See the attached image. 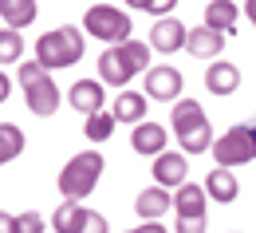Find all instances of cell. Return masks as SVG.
Here are the masks:
<instances>
[{"label":"cell","mask_w":256,"mask_h":233,"mask_svg":"<svg viewBox=\"0 0 256 233\" xmlns=\"http://www.w3.org/2000/svg\"><path fill=\"white\" fill-rule=\"evenodd\" d=\"M0 233H20V221L12 213H4V209H0Z\"/></svg>","instance_id":"cell-30"},{"label":"cell","mask_w":256,"mask_h":233,"mask_svg":"<svg viewBox=\"0 0 256 233\" xmlns=\"http://www.w3.org/2000/svg\"><path fill=\"white\" fill-rule=\"evenodd\" d=\"M244 16H248V20L256 24V0H244Z\"/></svg>","instance_id":"cell-33"},{"label":"cell","mask_w":256,"mask_h":233,"mask_svg":"<svg viewBox=\"0 0 256 233\" xmlns=\"http://www.w3.org/2000/svg\"><path fill=\"white\" fill-rule=\"evenodd\" d=\"M87 233H106V217L91 209V217H87Z\"/></svg>","instance_id":"cell-29"},{"label":"cell","mask_w":256,"mask_h":233,"mask_svg":"<svg viewBox=\"0 0 256 233\" xmlns=\"http://www.w3.org/2000/svg\"><path fill=\"white\" fill-rule=\"evenodd\" d=\"M186 174H190V158H186V150H162L158 158H154V182L158 186H182L186 182Z\"/></svg>","instance_id":"cell-9"},{"label":"cell","mask_w":256,"mask_h":233,"mask_svg":"<svg viewBox=\"0 0 256 233\" xmlns=\"http://www.w3.org/2000/svg\"><path fill=\"white\" fill-rule=\"evenodd\" d=\"M83 48H87L83 32L75 24H64V28H52V32H44L36 40V60L48 67V71H56V67L79 64L83 60Z\"/></svg>","instance_id":"cell-3"},{"label":"cell","mask_w":256,"mask_h":233,"mask_svg":"<svg viewBox=\"0 0 256 233\" xmlns=\"http://www.w3.org/2000/svg\"><path fill=\"white\" fill-rule=\"evenodd\" d=\"M130 8H142V12H150V16H170L174 8H178V0H126Z\"/></svg>","instance_id":"cell-27"},{"label":"cell","mask_w":256,"mask_h":233,"mask_svg":"<svg viewBox=\"0 0 256 233\" xmlns=\"http://www.w3.org/2000/svg\"><path fill=\"white\" fill-rule=\"evenodd\" d=\"M174 134L182 138L186 131H193V127H201V123H209V115L201 111V103L197 99H182V103H174Z\"/></svg>","instance_id":"cell-19"},{"label":"cell","mask_w":256,"mask_h":233,"mask_svg":"<svg viewBox=\"0 0 256 233\" xmlns=\"http://www.w3.org/2000/svg\"><path fill=\"white\" fill-rule=\"evenodd\" d=\"M205 198H209L205 186L182 182V186L174 190V213H209V209H205Z\"/></svg>","instance_id":"cell-18"},{"label":"cell","mask_w":256,"mask_h":233,"mask_svg":"<svg viewBox=\"0 0 256 233\" xmlns=\"http://www.w3.org/2000/svg\"><path fill=\"white\" fill-rule=\"evenodd\" d=\"M0 20L12 24L16 32L28 28V24L36 20V0H0Z\"/></svg>","instance_id":"cell-20"},{"label":"cell","mask_w":256,"mask_h":233,"mask_svg":"<svg viewBox=\"0 0 256 233\" xmlns=\"http://www.w3.org/2000/svg\"><path fill=\"white\" fill-rule=\"evenodd\" d=\"M8 95H12V79H8V75H4V71H0V103L8 99Z\"/></svg>","instance_id":"cell-32"},{"label":"cell","mask_w":256,"mask_h":233,"mask_svg":"<svg viewBox=\"0 0 256 233\" xmlns=\"http://www.w3.org/2000/svg\"><path fill=\"white\" fill-rule=\"evenodd\" d=\"M24 154V131L16 123H0V166Z\"/></svg>","instance_id":"cell-22"},{"label":"cell","mask_w":256,"mask_h":233,"mask_svg":"<svg viewBox=\"0 0 256 233\" xmlns=\"http://www.w3.org/2000/svg\"><path fill=\"white\" fill-rule=\"evenodd\" d=\"M146 99H150V95H138V91H118V99H114V107H110V115H114L118 123L138 127V123H146Z\"/></svg>","instance_id":"cell-17"},{"label":"cell","mask_w":256,"mask_h":233,"mask_svg":"<svg viewBox=\"0 0 256 233\" xmlns=\"http://www.w3.org/2000/svg\"><path fill=\"white\" fill-rule=\"evenodd\" d=\"M236 4L232 0H213L209 8H205V24L209 28H217V32H236Z\"/></svg>","instance_id":"cell-21"},{"label":"cell","mask_w":256,"mask_h":233,"mask_svg":"<svg viewBox=\"0 0 256 233\" xmlns=\"http://www.w3.org/2000/svg\"><path fill=\"white\" fill-rule=\"evenodd\" d=\"M102 99H106V91H102L98 79H79V83H71V91H67V103H71L79 115H87V119L102 111Z\"/></svg>","instance_id":"cell-10"},{"label":"cell","mask_w":256,"mask_h":233,"mask_svg":"<svg viewBox=\"0 0 256 233\" xmlns=\"http://www.w3.org/2000/svg\"><path fill=\"white\" fill-rule=\"evenodd\" d=\"M205 190H209L213 201L228 205V201H236V194H240V182H236V174L228 166H217L213 174H205Z\"/></svg>","instance_id":"cell-15"},{"label":"cell","mask_w":256,"mask_h":233,"mask_svg":"<svg viewBox=\"0 0 256 233\" xmlns=\"http://www.w3.org/2000/svg\"><path fill=\"white\" fill-rule=\"evenodd\" d=\"M205 87H209L213 95H232V91L240 87V71L232 64H224V60H213L209 71H205Z\"/></svg>","instance_id":"cell-16"},{"label":"cell","mask_w":256,"mask_h":233,"mask_svg":"<svg viewBox=\"0 0 256 233\" xmlns=\"http://www.w3.org/2000/svg\"><path fill=\"white\" fill-rule=\"evenodd\" d=\"M166 138H170V134H166V127L146 119V123H138V127L130 131V146H134L138 154H154V158H158L162 150H166Z\"/></svg>","instance_id":"cell-11"},{"label":"cell","mask_w":256,"mask_h":233,"mask_svg":"<svg viewBox=\"0 0 256 233\" xmlns=\"http://www.w3.org/2000/svg\"><path fill=\"white\" fill-rule=\"evenodd\" d=\"M0 64H24V40L16 28H0Z\"/></svg>","instance_id":"cell-24"},{"label":"cell","mask_w":256,"mask_h":233,"mask_svg":"<svg viewBox=\"0 0 256 233\" xmlns=\"http://www.w3.org/2000/svg\"><path fill=\"white\" fill-rule=\"evenodd\" d=\"M170 205H174L170 190H166V186H150V190H142V194L134 198V213H138L142 221H158L162 213H170Z\"/></svg>","instance_id":"cell-12"},{"label":"cell","mask_w":256,"mask_h":233,"mask_svg":"<svg viewBox=\"0 0 256 233\" xmlns=\"http://www.w3.org/2000/svg\"><path fill=\"white\" fill-rule=\"evenodd\" d=\"M16 79H20V87H24V99H28V111H32V115L48 119V115L60 111V87L52 83V71L40 64V60L16 64Z\"/></svg>","instance_id":"cell-2"},{"label":"cell","mask_w":256,"mask_h":233,"mask_svg":"<svg viewBox=\"0 0 256 233\" xmlns=\"http://www.w3.org/2000/svg\"><path fill=\"white\" fill-rule=\"evenodd\" d=\"M114 123H118L114 115H106V111H98V115H91V119L83 123V134H87L91 142H106V138L114 134Z\"/></svg>","instance_id":"cell-25"},{"label":"cell","mask_w":256,"mask_h":233,"mask_svg":"<svg viewBox=\"0 0 256 233\" xmlns=\"http://www.w3.org/2000/svg\"><path fill=\"white\" fill-rule=\"evenodd\" d=\"M186 52L197 56V60H205V56H221V52H224V32L209 28V24H197V28L190 32V40H186Z\"/></svg>","instance_id":"cell-13"},{"label":"cell","mask_w":256,"mask_h":233,"mask_svg":"<svg viewBox=\"0 0 256 233\" xmlns=\"http://www.w3.org/2000/svg\"><path fill=\"white\" fill-rule=\"evenodd\" d=\"M252 138H256V127H252Z\"/></svg>","instance_id":"cell-34"},{"label":"cell","mask_w":256,"mask_h":233,"mask_svg":"<svg viewBox=\"0 0 256 233\" xmlns=\"http://www.w3.org/2000/svg\"><path fill=\"white\" fill-rule=\"evenodd\" d=\"M130 28H134L130 16L122 12V8H110V4H91L87 16H83V32L95 36V40H102L106 48H110V44H126Z\"/></svg>","instance_id":"cell-5"},{"label":"cell","mask_w":256,"mask_h":233,"mask_svg":"<svg viewBox=\"0 0 256 233\" xmlns=\"http://www.w3.org/2000/svg\"><path fill=\"white\" fill-rule=\"evenodd\" d=\"M205 221H209V213H178L174 233H205Z\"/></svg>","instance_id":"cell-26"},{"label":"cell","mask_w":256,"mask_h":233,"mask_svg":"<svg viewBox=\"0 0 256 233\" xmlns=\"http://www.w3.org/2000/svg\"><path fill=\"white\" fill-rule=\"evenodd\" d=\"M138 71H150V44H142V40L110 44L98 56V79L110 87H126Z\"/></svg>","instance_id":"cell-1"},{"label":"cell","mask_w":256,"mask_h":233,"mask_svg":"<svg viewBox=\"0 0 256 233\" xmlns=\"http://www.w3.org/2000/svg\"><path fill=\"white\" fill-rule=\"evenodd\" d=\"M178 142H182V150H186V154H205V150H213V142H217V138H213V127H209V123H201V127L186 131Z\"/></svg>","instance_id":"cell-23"},{"label":"cell","mask_w":256,"mask_h":233,"mask_svg":"<svg viewBox=\"0 0 256 233\" xmlns=\"http://www.w3.org/2000/svg\"><path fill=\"white\" fill-rule=\"evenodd\" d=\"M16 221H20V233H44V217H40L36 209H24V213H16Z\"/></svg>","instance_id":"cell-28"},{"label":"cell","mask_w":256,"mask_h":233,"mask_svg":"<svg viewBox=\"0 0 256 233\" xmlns=\"http://www.w3.org/2000/svg\"><path fill=\"white\" fill-rule=\"evenodd\" d=\"M213 158H217V166H244V162H252L256 158V138H252V127H228V131L213 142V150H209Z\"/></svg>","instance_id":"cell-6"},{"label":"cell","mask_w":256,"mask_h":233,"mask_svg":"<svg viewBox=\"0 0 256 233\" xmlns=\"http://www.w3.org/2000/svg\"><path fill=\"white\" fill-rule=\"evenodd\" d=\"M130 233H170V229H166L162 221H142L138 229H130Z\"/></svg>","instance_id":"cell-31"},{"label":"cell","mask_w":256,"mask_h":233,"mask_svg":"<svg viewBox=\"0 0 256 233\" xmlns=\"http://www.w3.org/2000/svg\"><path fill=\"white\" fill-rule=\"evenodd\" d=\"M98 174H102V154L98 150H79L75 158H67V166L60 170V194L71 201H83L91 190L98 186Z\"/></svg>","instance_id":"cell-4"},{"label":"cell","mask_w":256,"mask_h":233,"mask_svg":"<svg viewBox=\"0 0 256 233\" xmlns=\"http://www.w3.org/2000/svg\"><path fill=\"white\" fill-rule=\"evenodd\" d=\"M186 40H190V28L174 16H162L158 24H150V48L162 56H174L178 48H186Z\"/></svg>","instance_id":"cell-8"},{"label":"cell","mask_w":256,"mask_h":233,"mask_svg":"<svg viewBox=\"0 0 256 233\" xmlns=\"http://www.w3.org/2000/svg\"><path fill=\"white\" fill-rule=\"evenodd\" d=\"M87 217H91V209H83L79 201L64 198V205L52 213V229L56 233H87Z\"/></svg>","instance_id":"cell-14"},{"label":"cell","mask_w":256,"mask_h":233,"mask_svg":"<svg viewBox=\"0 0 256 233\" xmlns=\"http://www.w3.org/2000/svg\"><path fill=\"white\" fill-rule=\"evenodd\" d=\"M182 71L178 67H170V64H162V67H150L146 71V95L150 99H158V103H174L178 95H182Z\"/></svg>","instance_id":"cell-7"}]
</instances>
